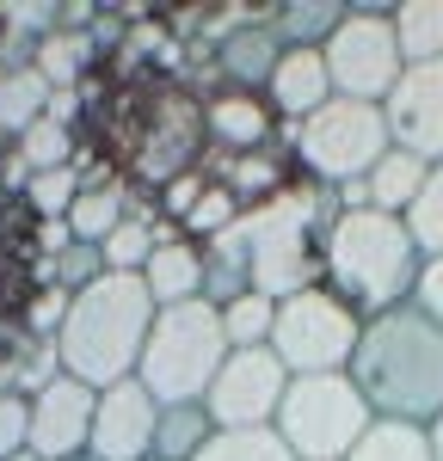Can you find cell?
I'll return each instance as SVG.
<instances>
[{
	"label": "cell",
	"mask_w": 443,
	"mask_h": 461,
	"mask_svg": "<svg viewBox=\"0 0 443 461\" xmlns=\"http://www.w3.org/2000/svg\"><path fill=\"white\" fill-rule=\"evenodd\" d=\"M271 111H284L290 123H308L321 105H332V74H327V50H284V62L271 74Z\"/></svg>",
	"instance_id": "14"
},
{
	"label": "cell",
	"mask_w": 443,
	"mask_h": 461,
	"mask_svg": "<svg viewBox=\"0 0 443 461\" xmlns=\"http://www.w3.org/2000/svg\"><path fill=\"white\" fill-rule=\"evenodd\" d=\"M68 154H74V136H68V123H32L25 136H19V160L32 167V173H56V167H68Z\"/></svg>",
	"instance_id": "29"
},
{
	"label": "cell",
	"mask_w": 443,
	"mask_h": 461,
	"mask_svg": "<svg viewBox=\"0 0 443 461\" xmlns=\"http://www.w3.org/2000/svg\"><path fill=\"white\" fill-rule=\"evenodd\" d=\"M327 74L339 99H364V105H388V93L401 86L406 56L394 37V6H351L345 25L327 43Z\"/></svg>",
	"instance_id": "9"
},
{
	"label": "cell",
	"mask_w": 443,
	"mask_h": 461,
	"mask_svg": "<svg viewBox=\"0 0 443 461\" xmlns=\"http://www.w3.org/2000/svg\"><path fill=\"white\" fill-rule=\"evenodd\" d=\"M290 369H284V357L271 351V345H258V351H228L222 363L216 388H210V419L216 430H265L277 425V406H284V393H290Z\"/></svg>",
	"instance_id": "10"
},
{
	"label": "cell",
	"mask_w": 443,
	"mask_h": 461,
	"mask_svg": "<svg viewBox=\"0 0 443 461\" xmlns=\"http://www.w3.org/2000/svg\"><path fill=\"white\" fill-rule=\"evenodd\" d=\"M216 437V419L203 400H179L160 406V430H154V461H197V449Z\"/></svg>",
	"instance_id": "19"
},
{
	"label": "cell",
	"mask_w": 443,
	"mask_h": 461,
	"mask_svg": "<svg viewBox=\"0 0 443 461\" xmlns=\"http://www.w3.org/2000/svg\"><path fill=\"white\" fill-rule=\"evenodd\" d=\"M388 136L394 148L419 154L443 167V62H419V68L401 74V86L388 93Z\"/></svg>",
	"instance_id": "12"
},
{
	"label": "cell",
	"mask_w": 443,
	"mask_h": 461,
	"mask_svg": "<svg viewBox=\"0 0 443 461\" xmlns=\"http://www.w3.org/2000/svg\"><path fill=\"white\" fill-rule=\"evenodd\" d=\"M50 80L37 68H19V74H0V130H13V136H25L32 123L50 117Z\"/></svg>",
	"instance_id": "23"
},
{
	"label": "cell",
	"mask_w": 443,
	"mask_h": 461,
	"mask_svg": "<svg viewBox=\"0 0 443 461\" xmlns=\"http://www.w3.org/2000/svg\"><path fill=\"white\" fill-rule=\"evenodd\" d=\"M228 351H234V345H228V332H222L216 302H179V308H160V314H154V332H148L136 382H142L160 406L210 400Z\"/></svg>",
	"instance_id": "5"
},
{
	"label": "cell",
	"mask_w": 443,
	"mask_h": 461,
	"mask_svg": "<svg viewBox=\"0 0 443 461\" xmlns=\"http://www.w3.org/2000/svg\"><path fill=\"white\" fill-rule=\"evenodd\" d=\"M425 178H431V160H419V154H406V148H388V154L375 160V173L364 178V203L369 210H388V215H406L419 203Z\"/></svg>",
	"instance_id": "17"
},
{
	"label": "cell",
	"mask_w": 443,
	"mask_h": 461,
	"mask_svg": "<svg viewBox=\"0 0 443 461\" xmlns=\"http://www.w3.org/2000/svg\"><path fill=\"white\" fill-rule=\"evenodd\" d=\"M321 271L327 284L357 308L364 320L388 314V308H406L412 289H419V271H425V252L412 240L406 215L388 210H339L327 228V247H321Z\"/></svg>",
	"instance_id": "3"
},
{
	"label": "cell",
	"mask_w": 443,
	"mask_h": 461,
	"mask_svg": "<svg viewBox=\"0 0 443 461\" xmlns=\"http://www.w3.org/2000/svg\"><path fill=\"white\" fill-rule=\"evenodd\" d=\"M154 247H160V234L148 228L142 215H130V221H123L99 252H105V271H130V277H142L148 258H154Z\"/></svg>",
	"instance_id": "27"
},
{
	"label": "cell",
	"mask_w": 443,
	"mask_h": 461,
	"mask_svg": "<svg viewBox=\"0 0 443 461\" xmlns=\"http://www.w3.org/2000/svg\"><path fill=\"white\" fill-rule=\"evenodd\" d=\"M123 221H130V197H123V185H86L80 203L68 210L74 240H86V247H105Z\"/></svg>",
	"instance_id": "21"
},
{
	"label": "cell",
	"mask_w": 443,
	"mask_h": 461,
	"mask_svg": "<svg viewBox=\"0 0 443 461\" xmlns=\"http://www.w3.org/2000/svg\"><path fill=\"white\" fill-rule=\"evenodd\" d=\"M345 461H438V449H431V430H425V425L375 419V425L364 430V443H357Z\"/></svg>",
	"instance_id": "24"
},
{
	"label": "cell",
	"mask_w": 443,
	"mask_h": 461,
	"mask_svg": "<svg viewBox=\"0 0 443 461\" xmlns=\"http://www.w3.org/2000/svg\"><path fill=\"white\" fill-rule=\"evenodd\" d=\"M160 302L148 295L142 277L130 271H105L93 289H80L68 302V320L56 332V357L62 375L86 382V388H117L142 369L148 332H154Z\"/></svg>",
	"instance_id": "2"
},
{
	"label": "cell",
	"mask_w": 443,
	"mask_h": 461,
	"mask_svg": "<svg viewBox=\"0 0 443 461\" xmlns=\"http://www.w3.org/2000/svg\"><path fill=\"white\" fill-rule=\"evenodd\" d=\"M345 13L351 6H339V0H290V6H277L271 19H277V32L290 50H327L332 32L345 25Z\"/></svg>",
	"instance_id": "22"
},
{
	"label": "cell",
	"mask_w": 443,
	"mask_h": 461,
	"mask_svg": "<svg viewBox=\"0 0 443 461\" xmlns=\"http://www.w3.org/2000/svg\"><path fill=\"white\" fill-rule=\"evenodd\" d=\"M68 461H99V456H86V449H80V456H68Z\"/></svg>",
	"instance_id": "39"
},
{
	"label": "cell",
	"mask_w": 443,
	"mask_h": 461,
	"mask_svg": "<svg viewBox=\"0 0 443 461\" xmlns=\"http://www.w3.org/2000/svg\"><path fill=\"white\" fill-rule=\"evenodd\" d=\"M197 461H295V449L277 437V430H216L203 449H197Z\"/></svg>",
	"instance_id": "26"
},
{
	"label": "cell",
	"mask_w": 443,
	"mask_h": 461,
	"mask_svg": "<svg viewBox=\"0 0 443 461\" xmlns=\"http://www.w3.org/2000/svg\"><path fill=\"white\" fill-rule=\"evenodd\" d=\"M32 449V400L25 393H0V461Z\"/></svg>",
	"instance_id": "34"
},
{
	"label": "cell",
	"mask_w": 443,
	"mask_h": 461,
	"mask_svg": "<svg viewBox=\"0 0 443 461\" xmlns=\"http://www.w3.org/2000/svg\"><path fill=\"white\" fill-rule=\"evenodd\" d=\"M240 215H247V210H240L234 185H210V191L197 197V210L185 215V228H191V234H210V240H216V234H228V228H234Z\"/></svg>",
	"instance_id": "32"
},
{
	"label": "cell",
	"mask_w": 443,
	"mask_h": 461,
	"mask_svg": "<svg viewBox=\"0 0 443 461\" xmlns=\"http://www.w3.org/2000/svg\"><path fill=\"white\" fill-rule=\"evenodd\" d=\"M80 173L74 167H56V173H32V185H25V197H32V210L43 215V221H68V210L80 203Z\"/></svg>",
	"instance_id": "28"
},
{
	"label": "cell",
	"mask_w": 443,
	"mask_h": 461,
	"mask_svg": "<svg viewBox=\"0 0 443 461\" xmlns=\"http://www.w3.org/2000/svg\"><path fill=\"white\" fill-rule=\"evenodd\" d=\"M406 228H412V240H419V252H425V258H431V252H443V167H431L425 191H419V203L406 210Z\"/></svg>",
	"instance_id": "30"
},
{
	"label": "cell",
	"mask_w": 443,
	"mask_h": 461,
	"mask_svg": "<svg viewBox=\"0 0 443 461\" xmlns=\"http://www.w3.org/2000/svg\"><path fill=\"white\" fill-rule=\"evenodd\" d=\"M271 326H277V302L271 295H234L228 308H222V332H228V345L234 351H258V345H271Z\"/></svg>",
	"instance_id": "25"
},
{
	"label": "cell",
	"mask_w": 443,
	"mask_h": 461,
	"mask_svg": "<svg viewBox=\"0 0 443 461\" xmlns=\"http://www.w3.org/2000/svg\"><path fill=\"white\" fill-rule=\"evenodd\" d=\"M431 449H438V461H443V419L431 425Z\"/></svg>",
	"instance_id": "38"
},
{
	"label": "cell",
	"mask_w": 443,
	"mask_h": 461,
	"mask_svg": "<svg viewBox=\"0 0 443 461\" xmlns=\"http://www.w3.org/2000/svg\"><path fill=\"white\" fill-rule=\"evenodd\" d=\"M364 345V314L339 295L332 284H308L277 302L271 351L284 357L290 375H339Z\"/></svg>",
	"instance_id": "7"
},
{
	"label": "cell",
	"mask_w": 443,
	"mask_h": 461,
	"mask_svg": "<svg viewBox=\"0 0 443 461\" xmlns=\"http://www.w3.org/2000/svg\"><path fill=\"white\" fill-rule=\"evenodd\" d=\"M142 284L160 308L203 302V252L191 247V240H160L154 258H148V271H142Z\"/></svg>",
	"instance_id": "16"
},
{
	"label": "cell",
	"mask_w": 443,
	"mask_h": 461,
	"mask_svg": "<svg viewBox=\"0 0 443 461\" xmlns=\"http://www.w3.org/2000/svg\"><path fill=\"white\" fill-rule=\"evenodd\" d=\"M321 191L327 185H314V191H277V197L253 203L234 221L258 295L284 302V295L314 284L321 247H327V228H332V221H321Z\"/></svg>",
	"instance_id": "4"
},
{
	"label": "cell",
	"mask_w": 443,
	"mask_h": 461,
	"mask_svg": "<svg viewBox=\"0 0 443 461\" xmlns=\"http://www.w3.org/2000/svg\"><path fill=\"white\" fill-rule=\"evenodd\" d=\"M154 430H160V400L130 375V382H117V388H99V412H93V443H86V456L154 461Z\"/></svg>",
	"instance_id": "11"
},
{
	"label": "cell",
	"mask_w": 443,
	"mask_h": 461,
	"mask_svg": "<svg viewBox=\"0 0 443 461\" xmlns=\"http://www.w3.org/2000/svg\"><path fill=\"white\" fill-rule=\"evenodd\" d=\"M388 148H394L388 111L364 105V99H332L308 123H295V160L314 173V185H327V191L364 185Z\"/></svg>",
	"instance_id": "8"
},
{
	"label": "cell",
	"mask_w": 443,
	"mask_h": 461,
	"mask_svg": "<svg viewBox=\"0 0 443 461\" xmlns=\"http://www.w3.org/2000/svg\"><path fill=\"white\" fill-rule=\"evenodd\" d=\"M93 412H99V388L56 375L50 388L32 393V449L43 461H68L93 443Z\"/></svg>",
	"instance_id": "13"
},
{
	"label": "cell",
	"mask_w": 443,
	"mask_h": 461,
	"mask_svg": "<svg viewBox=\"0 0 443 461\" xmlns=\"http://www.w3.org/2000/svg\"><path fill=\"white\" fill-rule=\"evenodd\" d=\"M394 37H401L406 68L443 62V0H401L394 6Z\"/></svg>",
	"instance_id": "20"
},
{
	"label": "cell",
	"mask_w": 443,
	"mask_h": 461,
	"mask_svg": "<svg viewBox=\"0 0 443 461\" xmlns=\"http://www.w3.org/2000/svg\"><path fill=\"white\" fill-rule=\"evenodd\" d=\"M412 302L425 308L431 320H443V252L425 258V271H419V289H412Z\"/></svg>",
	"instance_id": "35"
},
{
	"label": "cell",
	"mask_w": 443,
	"mask_h": 461,
	"mask_svg": "<svg viewBox=\"0 0 443 461\" xmlns=\"http://www.w3.org/2000/svg\"><path fill=\"white\" fill-rule=\"evenodd\" d=\"M345 375L375 419L431 430L443 419V320H431L419 302L364 320V345Z\"/></svg>",
	"instance_id": "1"
},
{
	"label": "cell",
	"mask_w": 443,
	"mask_h": 461,
	"mask_svg": "<svg viewBox=\"0 0 443 461\" xmlns=\"http://www.w3.org/2000/svg\"><path fill=\"white\" fill-rule=\"evenodd\" d=\"M369 425H375L369 400L339 369V375H295L271 430L295 449V461H345L364 443Z\"/></svg>",
	"instance_id": "6"
},
{
	"label": "cell",
	"mask_w": 443,
	"mask_h": 461,
	"mask_svg": "<svg viewBox=\"0 0 443 461\" xmlns=\"http://www.w3.org/2000/svg\"><path fill=\"white\" fill-rule=\"evenodd\" d=\"M43 271H50V284H56V289L80 295V289H93L99 277H105V252H99V247H86V240H74V247L62 252V258H50Z\"/></svg>",
	"instance_id": "31"
},
{
	"label": "cell",
	"mask_w": 443,
	"mask_h": 461,
	"mask_svg": "<svg viewBox=\"0 0 443 461\" xmlns=\"http://www.w3.org/2000/svg\"><path fill=\"white\" fill-rule=\"evenodd\" d=\"M203 191H210V185H203V178H179V185H173V191H167V203H173V210H179V221L191 210H197V197H203Z\"/></svg>",
	"instance_id": "36"
},
{
	"label": "cell",
	"mask_w": 443,
	"mask_h": 461,
	"mask_svg": "<svg viewBox=\"0 0 443 461\" xmlns=\"http://www.w3.org/2000/svg\"><path fill=\"white\" fill-rule=\"evenodd\" d=\"M284 32H277V19H253V25H228V37H222V74L247 93V86H271V74H277V62H284Z\"/></svg>",
	"instance_id": "15"
},
{
	"label": "cell",
	"mask_w": 443,
	"mask_h": 461,
	"mask_svg": "<svg viewBox=\"0 0 443 461\" xmlns=\"http://www.w3.org/2000/svg\"><path fill=\"white\" fill-rule=\"evenodd\" d=\"M203 123H210V136L222 148H240V154H253L265 136H271V111L265 99L253 93H216L210 105H203Z\"/></svg>",
	"instance_id": "18"
},
{
	"label": "cell",
	"mask_w": 443,
	"mask_h": 461,
	"mask_svg": "<svg viewBox=\"0 0 443 461\" xmlns=\"http://www.w3.org/2000/svg\"><path fill=\"white\" fill-rule=\"evenodd\" d=\"M74 111H80V99H74V86H62V93H50V123H74Z\"/></svg>",
	"instance_id": "37"
},
{
	"label": "cell",
	"mask_w": 443,
	"mask_h": 461,
	"mask_svg": "<svg viewBox=\"0 0 443 461\" xmlns=\"http://www.w3.org/2000/svg\"><path fill=\"white\" fill-rule=\"evenodd\" d=\"M80 50H86L80 37H43V50H37L32 68L43 74L56 93H62V86H74V74H80Z\"/></svg>",
	"instance_id": "33"
}]
</instances>
